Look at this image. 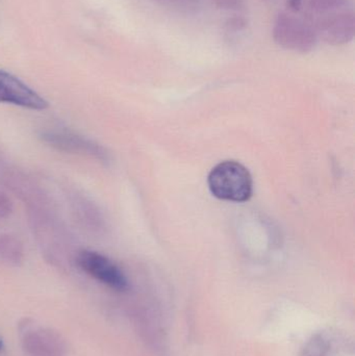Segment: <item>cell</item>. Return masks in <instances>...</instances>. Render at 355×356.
Listing matches in <instances>:
<instances>
[{"label": "cell", "instance_id": "13", "mask_svg": "<svg viewBox=\"0 0 355 356\" xmlns=\"http://www.w3.org/2000/svg\"><path fill=\"white\" fill-rule=\"evenodd\" d=\"M331 345L329 341L320 334L313 337L302 350V356H325L329 353Z\"/></svg>", "mask_w": 355, "mask_h": 356}, {"label": "cell", "instance_id": "16", "mask_svg": "<svg viewBox=\"0 0 355 356\" xmlns=\"http://www.w3.org/2000/svg\"><path fill=\"white\" fill-rule=\"evenodd\" d=\"M213 2L220 10L240 12L245 8L244 0H213Z\"/></svg>", "mask_w": 355, "mask_h": 356}, {"label": "cell", "instance_id": "12", "mask_svg": "<svg viewBox=\"0 0 355 356\" xmlns=\"http://www.w3.org/2000/svg\"><path fill=\"white\" fill-rule=\"evenodd\" d=\"M348 0H308V10L313 14L327 15L338 13L347 6Z\"/></svg>", "mask_w": 355, "mask_h": 356}, {"label": "cell", "instance_id": "15", "mask_svg": "<svg viewBox=\"0 0 355 356\" xmlns=\"http://www.w3.org/2000/svg\"><path fill=\"white\" fill-rule=\"evenodd\" d=\"M14 204L6 193L0 191V220H6L12 215Z\"/></svg>", "mask_w": 355, "mask_h": 356}, {"label": "cell", "instance_id": "6", "mask_svg": "<svg viewBox=\"0 0 355 356\" xmlns=\"http://www.w3.org/2000/svg\"><path fill=\"white\" fill-rule=\"evenodd\" d=\"M0 104H12L33 111H44L48 102L10 73L0 70Z\"/></svg>", "mask_w": 355, "mask_h": 356}, {"label": "cell", "instance_id": "8", "mask_svg": "<svg viewBox=\"0 0 355 356\" xmlns=\"http://www.w3.org/2000/svg\"><path fill=\"white\" fill-rule=\"evenodd\" d=\"M318 38L331 46H342L354 39L355 16L352 10L325 15L314 26Z\"/></svg>", "mask_w": 355, "mask_h": 356}, {"label": "cell", "instance_id": "7", "mask_svg": "<svg viewBox=\"0 0 355 356\" xmlns=\"http://www.w3.org/2000/svg\"><path fill=\"white\" fill-rule=\"evenodd\" d=\"M0 182L13 194L24 201L27 207L51 201L43 186L35 178L19 169L2 167Z\"/></svg>", "mask_w": 355, "mask_h": 356}, {"label": "cell", "instance_id": "4", "mask_svg": "<svg viewBox=\"0 0 355 356\" xmlns=\"http://www.w3.org/2000/svg\"><path fill=\"white\" fill-rule=\"evenodd\" d=\"M277 45L299 54H308L316 47L318 35L311 23L288 13H279L272 29Z\"/></svg>", "mask_w": 355, "mask_h": 356}, {"label": "cell", "instance_id": "3", "mask_svg": "<svg viewBox=\"0 0 355 356\" xmlns=\"http://www.w3.org/2000/svg\"><path fill=\"white\" fill-rule=\"evenodd\" d=\"M38 136L44 144L56 152L87 156L104 164L110 161V154L101 144L70 129L49 127L41 129Z\"/></svg>", "mask_w": 355, "mask_h": 356}, {"label": "cell", "instance_id": "17", "mask_svg": "<svg viewBox=\"0 0 355 356\" xmlns=\"http://www.w3.org/2000/svg\"><path fill=\"white\" fill-rule=\"evenodd\" d=\"M286 4L290 12L297 13L304 6V0H286Z\"/></svg>", "mask_w": 355, "mask_h": 356}, {"label": "cell", "instance_id": "2", "mask_svg": "<svg viewBox=\"0 0 355 356\" xmlns=\"http://www.w3.org/2000/svg\"><path fill=\"white\" fill-rule=\"evenodd\" d=\"M208 188L216 198L231 202H245L254 193V180L248 169L235 161H225L212 169Z\"/></svg>", "mask_w": 355, "mask_h": 356}, {"label": "cell", "instance_id": "9", "mask_svg": "<svg viewBox=\"0 0 355 356\" xmlns=\"http://www.w3.org/2000/svg\"><path fill=\"white\" fill-rule=\"evenodd\" d=\"M67 196L71 213L77 224L89 234L95 236L104 234L106 228V219L97 204L76 190L70 191Z\"/></svg>", "mask_w": 355, "mask_h": 356}, {"label": "cell", "instance_id": "10", "mask_svg": "<svg viewBox=\"0 0 355 356\" xmlns=\"http://www.w3.org/2000/svg\"><path fill=\"white\" fill-rule=\"evenodd\" d=\"M22 347L31 356H66L67 344L62 334L52 328L26 330Z\"/></svg>", "mask_w": 355, "mask_h": 356}, {"label": "cell", "instance_id": "19", "mask_svg": "<svg viewBox=\"0 0 355 356\" xmlns=\"http://www.w3.org/2000/svg\"><path fill=\"white\" fill-rule=\"evenodd\" d=\"M264 1H272V0H264Z\"/></svg>", "mask_w": 355, "mask_h": 356}, {"label": "cell", "instance_id": "11", "mask_svg": "<svg viewBox=\"0 0 355 356\" xmlns=\"http://www.w3.org/2000/svg\"><path fill=\"white\" fill-rule=\"evenodd\" d=\"M23 243L13 234H0V263L8 267H19L24 261Z\"/></svg>", "mask_w": 355, "mask_h": 356}, {"label": "cell", "instance_id": "1", "mask_svg": "<svg viewBox=\"0 0 355 356\" xmlns=\"http://www.w3.org/2000/svg\"><path fill=\"white\" fill-rule=\"evenodd\" d=\"M31 234L46 261L56 267L74 261L77 249L70 230L60 219L52 201L27 207Z\"/></svg>", "mask_w": 355, "mask_h": 356}, {"label": "cell", "instance_id": "18", "mask_svg": "<svg viewBox=\"0 0 355 356\" xmlns=\"http://www.w3.org/2000/svg\"><path fill=\"white\" fill-rule=\"evenodd\" d=\"M2 347H3V344H2V341L0 340V351H1Z\"/></svg>", "mask_w": 355, "mask_h": 356}, {"label": "cell", "instance_id": "5", "mask_svg": "<svg viewBox=\"0 0 355 356\" xmlns=\"http://www.w3.org/2000/svg\"><path fill=\"white\" fill-rule=\"evenodd\" d=\"M74 263L90 277L117 292L129 289V280L124 272L112 259L97 251L83 249L77 251Z\"/></svg>", "mask_w": 355, "mask_h": 356}, {"label": "cell", "instance_id": "14", "mask_svg": "<svg viewBox=\"0 0 355 356\" xmlns=\"http://www.w3.org/2000/svg\"><path fill=\"white\" fill-rule=\"evenodd\" d=\"M247 29L248 21L244 17L238 16V15L227 19L223 25V31H224L227 39L231 41L235 38H238V35H241L244 31H247Z\"/></svg>", "mask_w": 355, "mask_h": 356}]
</instances>
